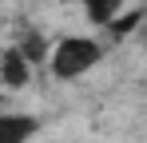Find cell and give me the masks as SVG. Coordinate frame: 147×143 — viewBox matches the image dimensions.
<instances>
[{
	"instance_id": "3957f363",
	"label": "cell",
	"mask_w": 147,
	"mask_h": 143,
	"mask_svg": "<svg viewBox=\"0 0 147 143\" xmlns=\"http://www.w3.org/2000/svg\"><path fill=\"white\" fill-rule=\"evenodd\" d=\"M32 80V60L20 48H4L0 52V84L4 88H28Z\"/></svg>"
},
{
	"instance_id": "7a4b0ae2",
	"label": "cell",
	"mask_w": 147,
	"mask_h": 143,
	"mask_svg": "<svg viewBox=\"0 0 147 143\" xmlns=\"http://www.w3.org/2000/svg\"><path fill=\"white\" fill-rule=\"evenodd\" d=\"M40 119L28 111H0V143H32Z\"/></svg>"
},
{
	"instance_id": "277c9868",
	"label": "cell",
	"mask_w": 147,
	"mask_h": 143,
	"mask_svg": "<svg viewBox=\"0 0 147 143\" xmlns=\"http://www.w3.org/2000/svg\"><path fill=\"white\" fill-rule=\"evenodd\" d=\"M80 4H84V16H88L92 24L107 28V24L123 12V4H127V0H80Z\"/></svg>"
},
{
	"instance_id": "6da1fadb",
	"label": "cell",
	"mask_w": 147,
	"mask_h": 143,
	"mask_svg": "<svg viewBox=\"0 0 147 143\" xmlns=\"http://www.w3.org/2000/svg\"><path fill=\"white\" fill-rule=\"evenodd\" d=\"M103 60V44L96 36H60L48 48V72L56 80H80Z\"/></svg>"
},
{
	"instance_id": "5b68a950",
	"label": "cell",
	"mask_w": 147,
	"mask_h": 143,
	"mask_svg": "<svg viewBox=\"0 0 147 143\" xmlns=\"http://www.w3.org/2000/svg\"><path fill=\"white\" fill-rule=\"evenodd\" d=\"M139 36H143V44H147V28H143V32H139Z\"/></svg>"
}]
</instances>
